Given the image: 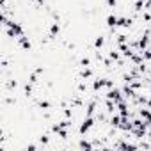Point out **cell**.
<instances>
[{
    "mask_svg": "<svg viewBox=\"0 0 151 151\" xmlns=\"http://www.w3.org/2000/svg\"><path fill=\"white\" fill-rule=\"evenodd\" d=\"M39 142L46 146V144L50 142V135H48V133H45V135H41V137H39Z\"/></svg>",
    "mask_w": 151,
    "mask_h": 151,
    "instance_id": "cell-14",
    "label": "cell"
},
{
    "mask_svg": "<svg viewBox=\"0 0 151 151\" xmlns=\"http://www.w3.org/2000/svg\"><path fill=\"white\" fill-rule=\"evenodd\" d=\"M139 116L147 123V124H151V109L149 107H146V109H140L139 110Z\"/></svg>",
    "mask_w": 151,
    "mask_h": 151,
    "instance_id": "cell-6",
    "label": "cell"
},
{
    "mask_svg": "<svg viewBox=\"0 0 151 151\" xmlns=\"http://www.w3.org/2000/svg\"><path fill=\"white\" fill-rule=\"evenodd\" d=\"M105 4H107V7H110V9H114V7L117 6V0H105Z\"/></svg>",
    "mask_w": 151,
    "mask_h": 151,
    "instance_id": "cell-15",
    "label": "cell"
},
{
    "mask_svg": "<svg viewBox=\"0 0 151 151\" xmlns=\"http://www.w3.org/2000/svg\"><path fill=\"white\" fill-rule=\"evenodd\" d=\"M117 22H119V16H116L114 13H110V14L107 16V27H109V29H116V27H117Z\"/></svg>",
    "mask_w": 151,
    "mask_h": 151,
    "instance_id": "cell-5",
    "label": "cell"
},
{
    "mask_svg": "<svg viewBox=\"0 0 151 151\" xmlns=\"http://www.w3.org/2000/svg\"><path fill=\"white\" fill-rule=\"evenodd\" d=\"M34 84H30V82H27L25 86H23V94L25 96H32V93H34V87H32Z\"/></svg>",
    "mask_w": 151,
    "mask_h": 151,
    "instance_id": "cell-8",
    "label": "cell"
},
{
    "mask_svg": "<svg viewBox=\"0 0 151 151\" xmlns=\"http://www.w3.org/2000/svg\"><path fill=\"white\" fill-rule=\"evenodd\" d=\"M109 57H110V59H112L114 62H117V60H121V57H119V53H117V52H116L114 48H112V50L109 52Z\"/></svg>",
    "mask_w": 151,
    "mask_h": 151,
    "instance_id": "cell-11",
    "label": "cell"
},
{
    "mask_svg": "<svg viewBox=\"0 0 151 151\" xmlns=\"http://www.w3.org/2000/svg\"><path fill=\"white\" fill-rule=\"evenodd\" d=\"M96 119L98 117H94V116H86L84 119H82V123H80V128H78V133L80 135H84V133H87L94 124H96Z\"/></svg>",
    "mask_w": 151,
    "mask_h": 151,
    "instance_id": "cell-1",
    "label": "cell"
},
{
    "mask_svg": "<svg viewBox=\"0 0 151 151\" xmlns=\"http://www.w3.org/2000/svg\"><path fill=\"white\" fill-rule=\"evenodd\" d=\"M142 55H144V60H151V46H147V48L142 52Z\"/></svg>",
    "mask_w": 151,
    "mask_h": 151,
    "instance_id": "cell-13",
    "label": "cell"
},
{
    "mask_svg": "<svg viewBox=\"0 0 151 151\" xmlns=\"http://www.w3.org/2000/svg\"><path fill=\"white\" fill-rule=\"evenodd\" d=\"M37 105H39V109H43V110H48V109H52V103H50L48 100H41Z\"/></svg>",
    "mask_w": 151,
    "mask_h": 151,
    "instance_id": "cell-10",
    "label": "cell"
},
{
    "mask_svg": "<svg viewBox=\"0 0 151 151\" xmlns=\"http://www.w3.org/2000/svg\"><path fill=\"white\" fill-rule=\"evenodd\" d=\"M18 43H20V48H22V50H25V52H29V50L32 48V43L29 41V37H27L25 34L18 37Z\"/></svg>",
    "mask_w": 151,
    "mask_h": 151,
    "instance_id": "cell-4",
    "label": "cell"
},
{
    "mask_svg": "<svg viewBox=\"0 0 151 151\" xmlns=\"http://www.w3.org/2000/svg\"><path fill=\"white\" fill-rule=\"evenodd\" d=\"M149 96H151V87H149Z\"/></svg>",
    "mask_w": 151,
    "mask_h": 151,
    "instance_id": "cell-16",
    "label": "cell"
},
{
    "mask_svg": "<svg viewBox=\"0 0 151 151\" xmlns=\"http://www.w3.org/2000/svg\"><path fill=\"white\" fill-rule=\"evenodd\" d=\"M91 66V59L89 57H82L80 59V68H89Z\"/></svg>",
    "mask_w": 151,
    "mask_h": 151,
    "instance_id": "cell-12",
    "label": "cell"
},
{
    "mask_svg": "<svg viewBox=\"0 0 151 151\" xmlns=\"http://www.w3.org/2000/svg\"><path fill=\"white\" fill-rule=\"evenodd\" d=\"M105 98H109V100H114L116 103H119V101H121L124 96H123V91H121V89H117V87H112V89H109V91H107Z\"/></svg>",
    "mask_w": 151,
    "mask_h": 151,
    "instance_id": "cell-2",
    "label": "cell"
},
{
    "mask_svg": "<svg viewBox=\"0 0 151 151\" xmlns=\"http://www.w3.org/2000/svg\"><path fill=\"white\" fill-rule=\"evenodd\" d=\"M78 147H80V149H93L94 144H91V142H87V140H80V142H78Z\"/></svg>",
    "mask_w": 151,
    "mask_h": 151,
    "instance_id": "cell-9",
    "label": "cell"
},
{
    "mask_svg": "<svg viewBox=\"0 0 151 151\" xmlns=\"http://www.w3.org/2000/svg\"><path fill=\"white\" fill-rule=\"evenodd\" d=\"M132 23H133V18H130V16H119L117 27H121V29H130Z\"/></svg>",
    "mask_w": 151,
    "mask_h": 151,
    "instance_id": "cell-3",
    "label": "cell"
},
{
    "mask_svg": "<svg viewBox=\"0 0 151 151\" xmlns=\"http://www.w3.org/2000/svg\"><path fill=\"white\" fill-rule=\"evenodd\" d=\"M93 45H94V48H101V46L105 45V36H101V34H100V36H96Z\"/></svg>",
    "mask_w": 151,
    "mask_h": 151,
    "instance_id": "cell-7",
    "label": "cell"
}]
</instances>
